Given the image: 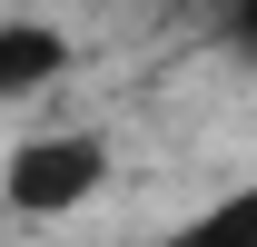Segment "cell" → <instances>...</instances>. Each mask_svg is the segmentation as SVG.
<instances>
[{
  "label": "cell",
  "instance_id": "4",
  "mask_svg": "<svg viewBox=\"0 0 257 247\" xmlns=\"http://www.w3.org/2000/svg\"><path fill=\"white\" fill-rule=\"evenodd\" d=\"M218 20H227V40H237V60H257V0H218Z\"/></svg>",
  "mask_w": 257,
  "mask_h": 247
},
{
  "label": "cell",
  "instance_id": "3",
  "mask_svg": "<svg viewBox=\"0 0 257 247\" xmlns=\"http://www.w3.org/2000/svg\"><path fill=\"white\" fill-rule=\"evenodd\" d=\"M168 247H257V188H237V198H218L208 217H188Z\"/></svg>",
  "mask_w": 257,
  "mask_h": 247
},
{
  "label": "cell",
  "instance_id": "1",
  "mask_svg": "<svg viewBox=\"0 0 257 247\" xmlns=\"http://www.w3.org/2000/svg\"><path fill=\"white\" fill-rule=\"evenodd\" d=\"M99 178H109V149H99V139H20L0 188H10L20 217H60V208H79Z\"/></svg>",
  "mask_w": 257,
  "mask_h": 247
},
{
  "label": "cell",
  "instance_id": "2",
  "mask_svg": "<svg viewBox=\"0 0 257 247\" xmlns=\"http://www.w3.org/2000/svg\"><path fill=\"white\" fill-rule=\"evenodd\" d=\"M60 60H69L60 30H40V20H10V30H0V89H10V99H30Z\"/></svg>",
  "mask_w": 257,
  "mask_h": 247
}]
</instances>
